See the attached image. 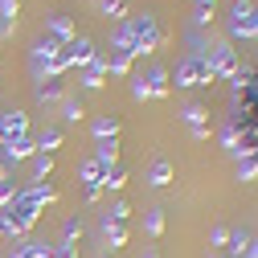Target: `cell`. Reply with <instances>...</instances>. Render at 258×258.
Returning <instances> with one entry per match:
<instances>
[{
	"label": "cell",
	"instance_id": "obj_1",
	"mask_svg": "<svg viewBox=\"0 0 258 258\" xmlns=\"http://www.w3.org/2000/svg\"><path fill=\"white\" fill-rule=\"evenodd\" d=\"M45 209L29 197V188H21L17 192V201L5 209V230H9V242H21V238H29V230L37 225V217H41Z\"/></svg>",
	"mask_w": 258,
	"mask_h": 258
},
{
	"label": "cell",
	"instance_id": "obj_2",
	"mask_svg": "<svg viewBox=\"0 0 258 258\" xmlns=\"http://www.w3.org/2000/svg\"><path fill=\"white\" fill-rule=\"evenodd\" d=\"M127 37H132V53L136 57H148L156 53L160 45H164V29H160V21L152 13H140V17H127Z\"/></svg>",
	"mask_w": 258,
	"mask_h": 258
},
{
	"label": "cell",
	"instance_id": "obj_3",
	"mask_svg": "<svg viewBox=\"0 0 258 258\" xmlns=\"http://www.w3.org/2000/svg\"><path fill=\"white\" fill-rule=\"evenodd\" d=\"M168 78H176V86H213V82H217V74H213V66H209L205 49L184 53V57L176 61V74H168Z\"/></svg>",
	"mask_w": 258,
	"mask_h": 258
},
{
	"label": "cell",
	"instance_id": "obj_4",
	"mask_svg": "<svg viewBox=\"0 0 258 258\" xmlns=\"http://www.w3.org/2000/svg\"><path fill=\"white\" fill-rule=\"evenodd\" d=\"M205 57H209V66H213V74H217V82L221 78H234L238 74V49H234V41H213V45H205Z\"/></svg>",
	"mask_w": 258,
	"mask_h": 258
},
{
	"label": "cell",
	"instance_id": "obj_5",
	"mask_svg": "<svg viewBox=\"0 0 258 258\" xmlns=\"http://www.w3.org/2000/svg\"><path fill=\"white\" fill-rule=\"evenodd\" d=\"M25 136H29V115L17 111V107L0 111V140H5V144H17V140H25Z\"/></svg>",
	"mask_w": 258,
	"mask_h": 258
},
{
	"label": "cell",
	"instance_id": "obj_6",
	"mask_svg": "<svg viewBox=\"0 0 258 258\" xmlns=\"http://www.w3.org/2000/svg\"><path fill=\"white\" fill-rule=\"evenodd\" d=\"M45 25H49V37H53V41H61V45H70V41L78 37L74 17H66V13H49V17H45Z\"/></svg>",
	"mask_w": 258,
	"mask_h": 258
},
{
	"label": "cell",
	"instance_id": "obj_7",
	"mask_svg": "<svg viewBox=\"0 0 258 258\" xmlns=\"http://www.w3.org/2000/svg\"><path fill=\"white\" fill-rule=\"evenodd\" d=\"M172 180H176L172 160H168V156H156L152 164H148V184H152V188H168Z\"/></svg>",
	"mask_w": 258,
	"mask_h": 258
},
{
	"label": "cell",
	"instance_id": "obj_8",
	"mask_svg": "<svg viewBox=\"0 0 258 258\" xmlns=\"http://www.w3.org/2000/svg\"><path fill=\"white\" fill-rule=\"evenodd\" d=\"M94 53H99V49H94V41H90V37H82V33H78V37L66 45L70 66H90V57H94Z\"/></svg>",
	"mask_w": 258,
	"mask_h": 258
},
{
	"label": "cell",
	"instance_id": "obj_9",
	"mask_svg": "<svg viewBox=\"0 0 258 258\" xmlns=\"http://www.w3.org/2000/svg\"><path fill=\"white\" fill-rule=\"evenodd\" d=\"M144 82H148V99H168V90H172V82H168V70H164V66H152Z\"/></svg>",
	"mask_w": 258,
	"mask_h": 258
},
{
	"label": "cell",
	"instance_id": "obj_10",
	"mask_svg": "<svg viewBox=\"0 0 258 258\" xmlns=\"http://www.w3.org/2000/svg\"><path fill=\"white\" fill-rule=\"evenodd\" d=\"M132 61H136V53H132V49H123V45H111V57H107V74H119V78H127V74H132Z\"/></svg>",
	"mask_w": 258,
	"mask_h": 258
},
{
	"label": "cell",
	"instance_id": "obj_11",
	"mask_svg": "<svg viewBox=\"0 0 258 258\" xmlns=\"http://www.w3.org/2000/svg\"><path fill=\"white\" fill-rule=\"evenodd\" d=\"M61 49H66V45L53 41V37L45 33V37H37V41H33V61H37V66H49L53 57H61Z\"/></svg>",
	"mask_w": 258,
	"mask_h": 258
},
{
	"label": "cell",
	"instance_id": "obj_12",
	"mask_svg": "<svg viewBox=\"0 0 258 258\" xmlns=\"http://www.w3.org/2000/svg\"><path fill=\"white\" fill-rule=\"evenodd\" d=\"M90 136L94 144H103V140H119V115H99L90 123Z\"/></svg>",
	"mask_w": 258,
	"mask_h": 258
},
{
	"label": "cell",
	"instance_id": "obj_13",
	"mask_svg": "<svg viewBox=\"0 0 258 258\" xmlns=\"http://www.w3.org/2000/svg\"><path fill=\"white\" fill-rule=\"evenodd\" d=\"M250 242H254V234L238 225V230H230V238H225V250H221V254H230V258H246Z\"/></svg>",
	"mask_w": 258,
	"mask_h": 258
},
{
	"label": "cell",
	"instance_id": "obj_14",
	"mask_svg": "<svg viewBox=\"0 0 258 258\" xmlns=\"http://www.w3.org/2000/svg\"><path fill=\"white\" fill-rule=\"evenodd\" d=\"M0 152H5L9 164H17V160H33V156H37V144H33V136H25V140H17V144H5Z\"/></svg>",
	"mask_w": 258,
	"mask_h": 258
},
{
	"label": "cell",
	"instance_id": "obj_15",
	"mask_svg": "<svg viewBox=\"0 0 258 258\" xmlns=\"http://www.w3.org/2000/svg\"><path fill=\"white\" fill-rule=\"evenodd\" d=\"M49 242H37V238H21L17 242V250H13V258H49Z\"/></svg>",
	"mask_w": 258,
	"mask_h": 258
},
{
	"label": "cell",
	"instance_id": "obj_16",
	"mask_svg": "<svg viewBox=\"0 0 258 258\" xmlns=\"http://www.w3.org/2000/svg\"><path fill=\"white\" fill-rule=\"evenodd\" d=\"M61 99H66L61 78H41V82H37V103H61Z\"/></svg>",
	"mask_w": 258,
	"mask_h": 258
},
{
	"label": "cell",
	"instance_id": "obj_17",
	"mask_svg": "<svg viewBox=\"0 0 258 258\" xmlns=\"http://www.w3.org/2000/svg\"><path fill=\"white\" fill-rule=\"evenodd\" d=\"M103 176H107V168H103L94 156H90V160H82V168H78V180H82L86 188H90V184H99V188H103Z\"/></svg>",
	"mask_w": 258,
	"mask_h": 258
},
{
	"label": "cell",
	"instance_id": "obj_18",
	"mask_svg": "<svg viewBox=\"0 0 258 258\" xmlns=\"http://www.w3.org/2000/svg\"><path fill=\"white\" fill-rule=\"evenodd\" d=\"M254 13V0H234V9H230V25H225V29H230V37H225V41H234V33H238V29H242V21Z\"/></svg>",
	"mask_w": 258,
	"mask_h": 258
},
{
	"label": "cell",
	"instance_id": "obj_19",
	"mask_svg": "<svg viewBox=\"0 0 258 258\" xmlns=\"http://www.w3.org/2000/svg\"><path fill=\"white\" fill-rule=\"evenodd\" d=\"M103 234H107V246H111V250L127 246V238H132V230H127V225H119V221H111V217H103Z\"/></svg>",
	"mask_w": 258,
	"mask_h": 258
},
{
	"label": "cell",
	"instance_id": "obj_20",
	"mask_svg": "<svg viewBox=\"0 0 258 258\" xmlns=\"http://www.w3.org/2000/svg\"><path fill=\"white\" fill-rule=\"evenodd\" d=\"M94 160H99L103 168H115V164H119V140H103V144H94Z\"/></svg>",
	"mask_w": 258,
	"mask_h": 258
},
{
	"label": "cell",
	"instance_id": "obj_21",
	"mask_svg": "<svg viewBox=\"0 0 258 258\" xmlns=\"http://www.w3.org/2000/svg\"><path fill=\"white\" fill-rule=\"evenodd\" d=\"M29 197H33V201L45 209V205H53V201H57V188H53L49 180H33V184H29Z\"/></svg>",
	"mask_w": 258,
	"mask_h": 258
},
{
	"label": "cell",
	"instance_id": "obj_22",
	"mask_svg": "<svg viewBox=\"0 0 258 258\" xmlns=\"http://www.w3.org/2000/svg\"><path fill=\"white\" fill-rule=\"evenodd\" d=\"M164 209H160V205H152L148 213H144V230H148V238H160V234H164Z\"/></svg>",
	"mask_w": 258,
	"mask_h": 258
},
{
	"label": "cell",
	"instance_id": "obj_23",
	"mask_svg": "<svg viewBox=\"0 0 258 258\" xmlns=\"http://www.w3.org/2000/svg\"><path fill=\"white\" fill-rule=\"evenodd\" d=\"M238 180H242V184L258 180V152H250V156H238Z\"/></svg>",
	"mask_w": 258,
	"mask_h": 258
},
{
	"label": "cell",
	"instance_id": "obj_24",
	"mask_svg": "<svg viewBox=\"0 0 258 258\" xmlns=\"http://www.w3.org/2000/svg\"><path fill=\"white\" fill-rule=\"evenodd\" d=\"M61 140H66V136H61L57 127H45V132H41V136H37L33 144H37V152H49V156H53V152L61 148Z\"/></svg>",
	"mask_w": 258,
	"mask_h": 258
},
{
	"label": "cell",
	"instance_id": "obj_25",
	"mask_svg": "<svg viewBox=\"0 0 258 258\" xmlns=\"http://www.w3.org/2000/svg\"><path fill=\"white\" fill-rule=\"evenodd\" d=\"M180 119H184L188 127H209V111H205L201 103H188V107L180 111Z\"/></svg>",
	"mask_w": 258,
	"mask_h": 258
},
{
	"label": "cell",
	"instance_id": "obj_26",
	"mask_svg": "<svg viewBox=\"0 0 258 258\" xmlns=\"http://www.w3.org/2000/svg\"><path fill=\"white\" fill-rule=\"evenodd\" d=\"M123 184H127V168H123V164L107 168V176H103V192H119Z\"/></svg>",
	"mask_w": 258,
	"mask_h": 258
},
{
	"label": "cell",
	"instance_id": "obj_27",
	"mask_svg": "<svg viewBox=\"0 0 258 258\" xmlns=\"http://www.w3.org/2000/svg\"><path fill=\"white\" fill-rule=\"evenodd\" d=\"M99 13L111 21H127V0H99Z\"/></svg>",
	"mask_w": 258,
	"mask_h": 258
},
{
	"label": "cell",
	"instance_id": "obj_28",
	"mask_svg": "<svg viewBox=\"0 0 258 258\" xmlns=\"http://www.w3.org/2000/svg\"><path fill=\"white\" fill-rule=\"evenodd\" d=\"M49 172H53V156L49 152H37L33 156V180H49Z\"/></svg>",
	"mask_w": 258,
	"mask_h": 258
},
{
	"label": "cell",
	"instance_id": "obj_29",
	"mask_svg": "<svg viewBox=\"0 0 258 258\" xmlns=\"http://www.w3.org/2000/svg\"><path fill=\"white\" fill-rule=\"evenodd\" d=\"M254 37H258V5H254V13L242 21V29L234 33V41H254Z\"/></svg>",
	"mask_w": 258,
	"mask_h": 258
},
{
	"label": "cell",
	"instance_id": "obj_30",
	"mask_svg": "<svg viewBox=\"0 0 258 258\" xmlns=\"http://www.w3.org/2000/svg\"><path fill=\"white\" fill-rule=\"evenodd\" d=\"M78 238H82V221H78V217H66V221H61V242H66V246H78Z\"/></svg>",
	"mask_w": 258,
	"mask_h": 258
},
{
	"label": "cell",
	"instance_id": "obj_31",
	"mask_svg": "<svg viewBox=\"0 0 258 258\" xmlns=\"http://www.w3.org/2000/svg\"><path fill=\"white\" fill-rule=\"evenodd\" d=\"M17 192H21V184H13V176H5V180H0V213H5V209L17 201Z\"/></svg>",
	"mask_w": 258,
	"mask_h": 258
},
{
	"label": "cell",
	"instance_id": "obj_32",
	"mask_svg": "<svg viewBox=\"0 0 258 258\" xmlns=\"http://www.w3.org/2000/svg\"><path fill=\"white\" fill-rule=\"evenodd\" d=\"M82 103L78 99H61V119H66V123H82Z\"/></svg>",
	"mask_w": 258,
	"mask_h": 258
},
{
	"label": "cell",
	"instance_id": "obj_33",
	"mask_svg": "<svg viewBox=\"0 0 258 258\" xmlns=\"http://www.w3.org/2000/svg\"><path fill=\"white\" fill-rule=\"evenodd\" d=\"M213 13H217V5H197V9H192V25H213Z\"/></svg>",
	"mask_w": 258,
	"mask_h": 258
},
{
	"label": "cell",
	"instance_id": "obj_34",
	"mask_svg": "<svg viewBox=\"0 0 258 258\" xmlns=\"http://www.w3.org/2000/svg\"><path fill=\"white\" fill-rule=\"evenodd\" d=\"M107 217H111V221H119V225H127V217H132V205H127V201H115Z\"/></svg>",
	"mask_w": 258,
	"mask_h": 258
},
{
	"label": "cell",
	"instance_id": "obj_35",
	"mask_svg": "<svg viewBox=\"0 0 258 258\" xmlns=\"http://www.w3.org/2000/svg\"><path fill=\"white\" fill-rule=\"evenodd\" d=\"M225 238H230V230H225V225H213V230H209V242H213V250H225Z\"/></svg>",
	"mask_w": 258,
	"mask_h": 258
},
{
	"label": "cell",
	"instance_id": "obj_36",
	"mask_svg": "<svg viewBox=\"0 0 258 258\" xmlns=\"http://www.w3.org/2000/svg\"><path fill=\"white\" fill-rule=\"evenodd\" d=\"M49 258H78V246H66V242H53Z\"/></svg>",
	"mask_w": 258,
	"mask_h": 258
},
{
	"label": "cell",
	"instance_id": "obj_37",
	"mask_svg": "<svg viewBox=\"0 0 258 258\" xmlns=\"http://www.w3.org/2000/svg\"><path fill=\"white\" fill-rule=\"evenodd\" d=\"M17 13H21V0H0V17L5 21H17Z\"/></svg>",
	"mask_w": 258,
	"mask_h": 258
},
{
	"label": "cell",
	"instance_id": "obj_38",
	"mask_svg": "<svg viewBox=\"0 0 258 258\" xmlns=\"http://www.w3.org/2000/svg\"><path fill=\"white\" fill-rule=\"evenodd\" d=\"M103 82H107V78H94V74H82V90H86V94H94V90H103Z\"/></svg>",
	"mask_w": 258,
	"mask_h": 258
},
{
	"label": "cell",
	"instance_id": "obj_39",
	"mask_svg": "<svg viewBox=\"0 0 258 258\" xmlns=\"http://www.w3.org/2000/svg\"><path fill=\"white\" fill-rule=\"evenodd\" d=\"M132 99H140V103L148 99V82L144 78H132Z\"/></svg>",
	"mask_w": 258,
	"mask_h": 258
},
{
	"label": "cell",
	"instance_id": "obj_40",
	"mask_svg": "<svg viewBox=\"0 0 258 258\" xmlns=\"http://www.w3.org/2000/svg\"><path fill=\"white\" fill-rule=\"evenodd\" d=\"M86 201H90V205H99V201H103V188H99V184H90V188H86Z\"/></svg>",
	"mask_w": 258,
	"mask_h": 258
},
{
	"label": "cell",
	"instance_id": "obj_41",
	"mask_svg": "<svg viewBox=\"0 0 258 258\" xmlns=\"http://www.w3.org/2000/svg\"><path fill=\"white\" fill-rule=\"evenodd\" d=\"M188 136L197 140V144H205V140H209V127H188Z\"/></svg>",
	"mask_w": 258,
	"mask_h": 258
},
{
	"label": "cell",
	"instance_id": "obj_42",
	"mask_svg": "<svg viewBox=\"0 0 258 258\" xmlns=\"http://www.w3.org/2000/svg\"><path fill=\"white\" fill-rule=\"evenodd\" d=\"M13 29H17V21H5V17H0V41H5V37L13 33Z\"/></svg>",
	"mask_w": 258,
	"mask_h": 258
},
{
	"label": "cell",
	"instance_id": "obj_43",
	"mask_svg": "<svg viewBox=\"0 0 258 258\" xmlns=\"http://www.w3.org/2000/svg\"><path fill=\"white\" fill-rule=\"evenodd\" d=\"M140 258H160V250H156V246H144V254H140Z\"/></svg>",
	"mask_w": 258,
	"mask_h": 258
},
{
	"label": "cell",
	"instance_id": "obj_44",
	"mask_svg": "<svg viewBox=\"0 0 258 258\" xmlns=\"http://www.w3.org/2000/svg\"><path fill=\"white\" fill-rule=\"evenodd\" d=\"M246 258H258V238L250 242V250H246Z\"/></svg>",
	"mask_w": 258,
	"mask_h": 258
},
{
	"label": "cell",
	"instance_id": "obj_45",
	"mask_svg": "<svg viewBox=\"0 0 258 258\" xmlns=\"http://www.w3.org/2000/svg\"><path fill=\"white\" fill-rule=\"evenodd\" d=\"M9 238V230H5V213H0V242H5Z\"/></svg>",
	"mask_w": 258,
	"mask_h": 258
},
{
	"label": "cell",
	"instance_id": "obj_46",
	"mask_svg": "<svg viewBox=\"0 0 258 258\" xmlns=\"http://www.w3.org/2000/svg\"><path fill=\"white\" fill-rule=\"evenodd\" d=\"M5 176H13V172H9V164H5V160H0V180H5Z\"/></svg>",
	"mask_w": 258,
	"mask_h": 258
},
{
	"label": "cell",
	"instance_id": "obj_47",
	"mask_svg": "<svg viewBox=\"0 0 258 258\" xmlns=\"http://www.w3.org/2000/svg\"><path fill=\"white\" fill-rule=\"evenodd\" d=\"M209 258H230V254H221V250H213V254H209Z\"/></svg>",
	"mask_w": 258,
	"mask_h": 258
},
{
	"label": "cell",
	"instance_id": "obj_48",
	"mask_svg": "<svg viewBox=\"0 0 258 258\" xmlns=\"http://www.w3.org/2000/svg\"><path fill=\"white\" fill-rule=\"evenodd\" d=\"M197 5H217V0H197Z\"/></svg>",
	"mask_w": 258,
	"mask_h": 258
},
{
	"label": "cell",
	"instance_id": "obj_49",
	"mask_svg": "<svg viewBox=\"0 0 258 258\" xmlns=\"http://www.w3.org/2000/svg\"><path fill=\"white\" fill-rule=\"evenodd\" d=\"M0 148H5V140H0Z\"/></svg>",
	"mask_w": 258,
	"mask_h": 258
}]
</instances>
